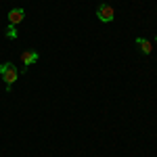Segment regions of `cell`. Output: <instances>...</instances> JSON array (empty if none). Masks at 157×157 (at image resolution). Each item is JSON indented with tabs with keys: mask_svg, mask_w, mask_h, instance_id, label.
<instances>
[{
	"mask_svg": "<svg viewBox=\"0 0 157 157\" xmlns=\"http://www.w3.org/2000/svg\"><path fill=\"white\" fill-rule=\"evenodd\" d=\"M155 42H157V36H155Z\"/></svg>",
	"mask_w": 157,
	"mask_h": 157,
	"instance_id": "ba28073f",
	"label": "cell"
},
{
	"mask_svg": "<svg viewBox=\"0 0 157 157\" xmlns=\"http://www.w3.org/2000/svg\"><path fill=\"white\" fill-rule=\"evenodd\" d=\"M6 38H9V40H15V38H17V25H11V23H9V29H6Z\"/></svg>",
	"mask_w": 157,
	"mask_h": 157,
	"instance_id": "8992f818",
	"label": "cell"
},
{
	"mask_svg": "<svg viewBox=\"0 0 157 157\" xmlns=\"http://www.w3.org/2000/svg\"><path fill=\"white\" fill-rule=\"evenodd\" d=\"M23 19H25V11L23 9H13V11H9V23L11 25L21 23Z\"/></svg>",
	"mask_w": 157,
	"mask_h": 157,
	"instance_id": "3957f363",
	"label": "cell"
},
{
	"mask_svg": "<svg viewBox=\"0 0 157 157\" xmlns=\"http://www.w3.org/2000/svg\"><path fill=\"white\" fill-rule=\"evenodd\" d=\"M17 78H19V71H17V67H15V65H11L6 71L2 73V80L6 82V86H13L15 82H17Z\"/></svg>",
	"mask_w": 157,
	"mask_h": 157,
	"instance_id": "7a4b0ae2",
	"label": "cell"
},
{
	"mask_svg": "<svg viewBox=\"0 0 157 157\" xmlns=\"http://www.w3.org/2000/svg\"><path fill=\"white\" fill-rule=\"evenodd\" d=\"M97 17H98V21H103V23H111L115 19V11L109 4H101L97 9Z\"/></svg>",
	"mask_w": 157,
	"mask_h": 157,
	"instance_id": "6da1fadb",
	"label": "cell"
},
{
	"mask_svg": "<svg viewBox=\"0 0 157 157\" xmlns=\"http://www.w3.org/2000/svg\"><path fill=\"white\" fill-rule=\"evenodd\" d=\"M11 65H13L11 61H6V63H2V65H0V75H2V73L6 71V69H9V67H11Z\"/></svg>",
	"mask_w": 157,
	"mask_h": 157,
	"instance_id": "52a82bcc",
	"label": "cell"
},
{
	"mask_svg": "<svg viewBox=\"0 0 157 157\" xmlns=\"http://www.w3.org/2000/svg\"><path fill=\"white\" fill-rule=\"evenodd\" d=\"M136 44L140 46V50H143L145 55H151V48H153V46H151L149 40H145V38H136Z\"/></svg>",
	"mask_w": 157,
	"mask_h": 157,
	"instance_id": "5b68a950",
	"label": "cell"
},
{
	"mask_svg": "<svg viewBox=\"0 0 157 157\" xmlns=\"http://www.w3.org/2000/svg\"><path fill=\"white\" fill-rule=\"evenodd\" d=\"M38 61V52L36 50H25V52H21V63H23L25 67H29L32 63H36Z\"/></svg>",
	"mask_w": 157,
	"mask_h": 157,
	"instance_id": "277c9868",
	"label": "cell"
}]
</instances>
